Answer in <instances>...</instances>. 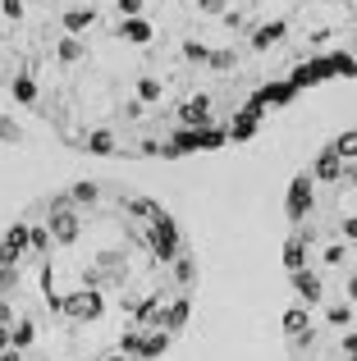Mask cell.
Segmentation results:
<instances>
[{
	"instance_id": "1",
	"label": "cell",
	"mask_w": 357,
	"mask_h": 361,
	"mask_svg": "<svg viewBox=\"0 0 357 361\" xmlns=\"http://www.w3.org/2000/svg\"><path fill=\"white\" fill-rule=\"evenodd\" d=\"M349 64L353 0H0V87L97 156L238 142Z\"/></svg>"
},
{
	"instance_id": "2",
	"label": "cell",
	"mask_w": 357,
	"mask_h": 361,
	"mask_svg": "<svg viewBox=\"0 0 357 361\" xmlns=\"http://www.w3.org/2000/svg\"><path fill=\"white\" fill-rule=\"evenodd\" d=\"M193 274L152 197L60 188L0 238V361H152L193 311Z\"/></svg>"
},
{
	"instance_id": "3",
	"label": "cell",
	"mask_w": 357,
	"mask_h": 361,
	"mask_svg": "<svg viewBox=\"0 0 357 361\" xmlns=\"http://www.w3.org/2000/svg\"><path fill=\"white\" fill-rule=\"evenodd\" d=\"M353 133L298 174L289 206V338L303 361H353Z\"/></svg>"
}]
</instances>
